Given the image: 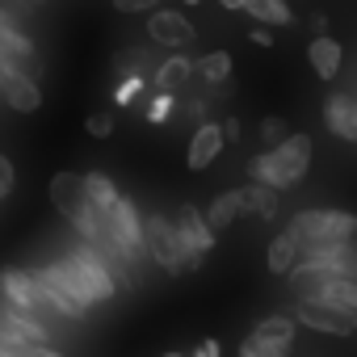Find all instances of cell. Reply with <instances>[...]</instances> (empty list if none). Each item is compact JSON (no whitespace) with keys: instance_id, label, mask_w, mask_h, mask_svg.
I'll return each instance as SVG.
<instances>
[{"instance_id":"6da1fadb","label":"cell","mask_w":357,"mask_h":357,"mask_svg":"<svg viewBox=\"0 0 357 357\" xmlns=\"http://www.w3.org/2000/svg\"><path fill=\"white\" fill-rule=\"evenodd\" d=\"M311 168V135H290L286 143L257 151L248 160V176L252 185H269V190H290L294 181H303Z\"/></svg>"},{"instance_id":"7a4b0ae2","label":"cell","mask_w":357,"mask_h":357,"mask_svg":"<svg viewBox=\"0 0 357 357\" xmlns=\"http://www.w3.org/2000/svg\"><path fill=\"white\" fill-rule=\"evenodd\" d=\"M0 68H5V76H22V80H43V55L34 51L30 34L22 30V22L0 9Z\"/></svg>"},{"instance_id":"3957f363","label":"cell","mask_w":357,"mask_h":357,"mask_svg":"<svg viewBox=\"0 0 357 357\" xmlns=\"http://www.w3.org/2000/svg\"><path fill=\"white\" fill-rule=\"evenodd\" d=\"M290 231L303 248L315 244H349L357 236V215L353 211H298L290 219Z\"/></svg>"},{"instance_id":"277c9868","label":"cell","mask_w":357,"mask_h":357,"mask_svg":"<svg viewBox=\"0 0 357 357\" xmlns=\"http://www.w3.org/2000/svg\"><path fill=\"white\" fill-rule=\"evenodd\" d=\"M143 248H147V257H151L164 273H172V278L194 273V265H190V257H185V248H181V236H176V227H172L168 215H147V219H143Z\"/></svg>"},{"instance_id":"5b68a950","label":"cell","mask_w":357,"mask_h":357,"mask_svg":"<svg viewBox=\"0 0 357 357\" xmlns=\"http://www.w3.org/2000/svg\"><path fill=\"white\" fill-rule=\"evenodd\" d=\"M172 227H176V236H181V248H185L190 265H194V269H202V261L215 252V240H219V236L211 231L206 215H202L198 206L181 202V206H176V215H172Z\"/></svg>"},{"instance_id":"8992f818","label":"cell","mask_w":357,"mask_h":357,"mask_svg":"<svg viewBox=\"0 0 357 357\" xmlns=\"http://www.w3.org/2000/svg\"><path fill=\"white\" fill-rule=\"evenodd\" d=\"M101 223H105L109 240H114L130 261H139V252H147V248H143V215H139V206H135L130 198H118V202L101 215Z\"/></svg>"},{"instance_id":"52a82bcc","label":"cell","mask_w":357,"mask_h":357,"mask_svg":"<svg viewBox=\"0 0 357 357\" xmlns=\"http://www.w3.org/2000/svg\"><path fill=\"white\" fill-rule=\"evenodd\" d=\"M147 38H151L155 47L181 51V47H194V43H198V30L190 26L185 13H176V9H151V17H147Z\"/></svg>"},{"instance_id":"ba28073f","label":"cell","mask_w":357,"mask_h":357,"mask_svg":"<svg viewBox=\"0 0 357 357\" xmlns=\"http://www.w3.org/2000/svg\"><path fill=\"white\" fill-rule=\"evenodd\" d=\"M294 324H303L311 332H324V336H353L357 332V315H344V311L324 307V303H311V298H298L294 303Z\"/></svg>"},{"instance_id":"9c48e42d","label":"cell","mask_w":357,"mask_h":357,"mask_svg":"<svg viewBox=\"0 0 357 357\" xmlns=\"http://www.w3.org/2000/svg\"><path fill=\"white\" fill-rule=\"evenodd\" d=\"M0 344H51V332L47 324H38V315L0 298Z\"/></svg>"},{"instance_id":"30bf717a","label":"cell","mask_w":357,"mask_h":357,"mask_svg":"<svg viewBox=\"0 0 357 357\" xmlns=\"http://www.w3.org/2000/svg\"><path fill=\"white\" fill-rule=\"evenodd\" d=\"M30 278H34V286H38V294H43V303L55 311V315H72V319H84L89 311L72 298V290L63 286V278H59V269H55V261H47V265H34L30 269Z\"/></svg>"},{"instance_id":"8fae6325","label":"cell","mask_w":357,"mask_h":357,"mask_svg":"<svg viewBox=\"0 0 357 357\" xmlns=\"http://www.w3.org/2000/svg\"><path fill=\"white\" fill-rule=\"evenodd\" d=\"M0 298H5V303H13L17 311H30V315H38V311H51V307L43 303V294H38V286H34L30 269H17V265L0 269Z\"/></svg>"},{"instance_id":"7c38bea8","label":"cell","mask_w":357,"mask_h":357,"mask_svg":"<svg viewBox=\"0 0 357 357\" xmlns=\"http://www.w3.org/2000/svg\"><path fill=\"white\" fill-rule=\"evenodd\" d=\"M51 202H55V211L72 223V219L89 206V198H84V172H55V176H51Z\"/></svg>"},{"instance_id":"4fadbf2b","label":"cell","mask_w":357,"mask_h":357,"mask_svg":"<svg viewBox=\"0 0 357 357\" xmlns=\"http://www.w3.org/2000/svg\"><path fill=\"white\" fill-rule=\"evenodd\" d=\"M223 122H202L198 130H194V139H190V155H185V164H190V172H206L215 160H219V151H223Z\"/></svg>"},{"instance_id":"5bb4252c","label":"cell","mask_w":357,"mask_h":357,"mask_svg":"<svg viewBox=\"0 0 357 357\" xmlns=\"http://www.w3.org/2000/svg\"><path fill=\"white\" fill-rule=\"evenodd\" d=\"M324 126H328L336 139L357 143V97H349V93H332V97L324 101Z\"/></svg>"},{"instance_id":"9a60e30c","label":"cell","mask_w":357,"mask_h":357,"mask_svg":"<svg viewBox=\"0 0 357 357\" xmlns=\"http://www.w3.org/2000/svg\"><path fill=\"white\" fill-rule=\"evenodd\" d=\"M298 298H311V303H324V307H336L344 315H357V278H328L319 286H311L307 294Z\"/></svg>"},{"instance_id":"2e32d148","label":"cell","mask_w":357,"mask_h":357,"mask_svg":"<svg viewBox=\"0 0 357 357\" xmlns=\"http://www.w3.org/2000/svg\"><path fill=\"white\" fill-rule=\"evenodd\" d=\"M0 97H5V105L17 109V114H34V109H43V84H38V80L5 76V80H0Z\"/></svg>"},{"instance_id":"e0dca14e","label":"cell","mask_w":357,"mask_h":357,"mask_svg":"<svg viewBox=\"0 0 357 357\" xmlns=\"http://www.w3.org/2000/svg\"><path fill=\"white\" fill-rule=\"evenodd\" d=\"M298 257H303V244H298V240H294V231L286 227V231H278V236L269 240L265 265H269V273H278V278H290V273H294V265H298Z\"/></svg>"},{"instance_id":"ac0fdd59","label":"cell","mask_w":357,"mask_h":357,"mask_svg":"<svg viewBox=\"0 0 357 357\" xmlns=\"http://www.w3.org/2000/svg\"><path fill=\"white\" fill-rule=\"evenodd\" d=\"M307 59H311V68H315L319 80H336V72H340V43L328 38V34H319V38H311Z\"/></svg>"},{"instance_id":"d6986e66","label":"cell","mask_w":357,"mask_h":357,"mask_svg":"<svg viewBox=\"0 0 357 357\" xmlns=\"http://www.w3.org/2000/svg\"><path fill=\"white\" fill-rule=\"evenodd\" d=\"M240 215H244V198H240V190H223V194L206 206V223H211V231H215V236H219V231H227Z\"/></svg>"},{"instance_id":"ffe728a7","label":"cell","mask_w":357,"mask_h":357,"mask_svg":"<svg viewBox=\"0 0 357 357\" xmlns=\"http://www.w3.org/2000/svg\"><path fill=\"white\" fill-rule=\"evenodd\" d=\"M244 13L257 17V26H265V30H286V26H294V13H290L286 0H248Z\"/></svg>"},{"instance_id":"44dd1931","label":"cell","mask_w":357,"mask_h":357,"mask_svg":"<svg viewBox=\"0 0 357 357\" xmlns=\"http://www.w3.org/2000/svg\"><path fill=\"white\" fill-rule=\"evenodd\" d=\"M252 336L265 344H278V349H294V315H265V319H257Z\"/></svg>"},{"instance_id":"7402d4cb","label":"cell","mask_w":357,"mask_h":357,"mask_svg":"<svg viewBox=\"0 0 357 357\" xmlns=\"http://www.w3.org/2000/svg\"><path fill=\"white\" fill-rule=\"evenodd\" d=\"M190 76H194V59H185V55H172V59H164V63L155 68L151 84H155V93H172V89H181Z\"/></svg>"},{"instance_id":"603a6c76","label":"cell","mask_w":357,"mask_h":357,"mask_svg":"<svg viewBox=\"0 0 357 357\" xmlns=\"http://www.w3.org/2000/svg\"><path fill=\"white\" fill-rule=\"evenodd\" d=\"M84 198H89V206H93L97 215H105L122 194H118V185L109 181L105 172H84Z\"/></svg>"},{"instance_id":"cb8c5ba5","label":"cell","mask_w":357,"mask_h":357,"mask_svg":"<svg viewBox=\"0 0 357 357\" xmlns=\"http://www.w3.org/2000/svg\"><path fill=\"white\" fill-rule=\"evenodd\" d=\"M194 72H198L206 84H227V76H231V55H227V51H206V55L194 59Z\"/></svg>"},{"instance_id":"d4e9b609","label":"cell","mask_w":357,"mask_h":357,"mask_svg":"<svg viewBox=\"0 0 357 357\" xmlns=\"http://www.w3.org/2000/svg\"><path fill=\"white\" fill-rule=\"evenodd\" d=\"M240 198H244V211H252L257 219H273L278 215V190H269V185H244Z\"/></svg>"},{"instance_id":"484cf974","label":"cell","mask_w":357,"mask_h":357,"mask_svg":"<svg viewBox=\"0 0 357 357\" xmlns=\"http://www.w3.org/2000/svg\"><path fill=\"white\" fill-rule=\"evenodd\" d=\"M172 114H176L172 93H155V97H151V105H147V122H151V126H164Z\"/></svg>"},{"instance_id":"4316f807","label":"cell","mask_w":357,"mask_h":357,"mask_svg":"<svg viewBox=\"0 0 357 357\" xmlns=\"http://www.w3.org/2000/svg\"><path fill=\"white\" fill-rule=\"evenodd\" d=\"M143 76H126V80H118V89H114V105H135L139 101V93H143Z\"/></svg>"},{"instance_id":"83f0119b","label":"cell","mask_w":357,"mask_h":357,"mask_svg":"<svg viewBox=\"0 0 357 357\" xmlns=\"http://www.w3.org/2000/svg\"><path fill=\"white\" fill-rule=\"evenodd\" d=\"M286 139H290V130H286L282 118H265V122H261V143H265V147H278V143H286Z\"/></svg>"},{"instance_id":"f1b7e54d","label":"cell","mask_w":357,"mask_h":357,"mask_svg":"<svg viewBox=\"0 0 357 357\" xmlns=\"http://www.w3.org/2000/svg\"><path fill=\"white\" fill-rule=\"evenodd\" d=\"M290 349H278V344H265V340H257V336H248L244 344H240V357H286Z\"/></svg>"},{"instance_id":"f546056e","label":"cell","mask_w":357,"mask_h":357,"mask_svg":"<svg viewBox=\"0 0 357 357\" xmlns=\"http://www.w3.org/2000/svg\"><path fill=\"white\" fill-rule=\"evenodd\" d=\"M84 130H89L93 139H109V135H114V114H89V118H84Z\"/></svg>"},{"instance_id":"4dcf8cb0","label":"cell","mask_w":357,"mask_h":357,"mask_svg":"<svg viewBox=\"0 0 357 357\" xmlns=\"http://www.w3.org/2000/svg\"><path fill=\"white\" fill-rule=\"evenodd\" d=\"M13 185H17V168H13V160L5 151H0V194H9Z\"/></svg>"},{"instance_id":"1f68e13d","label":"cell","mask_w":357,"mask_h":357,"mask_svg":"<svg viewBox=\"0 0 357 357\" xmlns=\"http://www.w3.org/2000/svg\"><path fill=\"white\" fill-rule=\"evenodd\" d=\"M114 5L122 13H151V9H160V0H114Z\"/></svg>"},{"instance_id":"d6a6232c","label":"cell","mask_w":357,"mask_h":357,"mask_svg":"<svg viewBox=\"0 0 357 357\" xmlns=\"http://www.w3.org/2000/svg\"><path fill=\"white\" fill-rule=\"evenodd\" d=\"M22 357H63L55 344H22Z\"/></svg>"},{"instance_id":"836d02e7","label":"cell","mask_w":357,"mask_h":357,"mask_svg":"<svg viewBox=\"0 0 357 357\" xmlns=\"http://www.w3.org/2000/svg\"><path fill=\"white\" fill-rule=\"evenodd\" d=\"M248 38H252L257 47H273V30H265V26H257V30H252Z\"/></svg>"},{"instance_id":"e575fe53","label":"cell","mask_w":357,"mask_h":357,"mask_svg":"<svg viewBox=\"0 0 357 357\" xmlns=\"http://www.w3.org/2000/svg\"><path fill=\"white\" fill-rule=\"evenodd\" d=\"M190 357H219V340H202Z\"/></svg>"},{"instance_id":"d590c367","label":"cell","mask_w":357,"mask_h":357,"mask_svg":"<svg viewBox=\"0 0 357 357\" xmlns=\"http://www.w3.org/2000/svg\"><path fill=\"white\" fill-rule=\"evenodd\" d=\"M223 139H240V118H227L223 122Z\"/></svg>"},{"instance_id":"8d00e7d4","label":"cell","mask_w":357,"mask_h":357,"mask_svg":"<svg viewBox=\"0 0 357 357\" xmlns=\"http://www.w3.org/2000/svg\"><path fill=\"white\" fill-rule=\"evenodd\" d=\"M219 5H223L227 13H236V9H248V0H219Z\"/></svg>"},{"instance_id":"74e56055","label":"cell","mask_w":357,"mask_h":357,"mask_svg":"<svg viewBox=\"0 0 357 357\" xmlns=\"http://www.w3.org/2000/svg\"><path fill=\"white\" fill-rule=\"evenodd\" d=\"M164 357H185V353H164Z\"/></svg>"},{"instance_id":"f35d334b","label":"cell","mask_w":357,"mask_h":357,"mask_svg":"<svg viewBox=\"0 0 357 357\" xmlns=\"http://www.w3.org/2000/svg\"><path fill=\"white\" fill-rule=\"evenodd\" d=\"M185 5H202V0H185Z\"/></svg>"},{"instance_id":"ab89813d","label":"cell","mask_w":357,"mask_h":357,"mask_svg":"<svg viewBox=\"0 0 357 357\" xmlns=\"http://www.w3.org/2000/svg\"><path fill=\"white\" fill-rule=\"evenodd\" d=\"M0 198H5V194H0Z\"/></svg>"}]
</instances>
